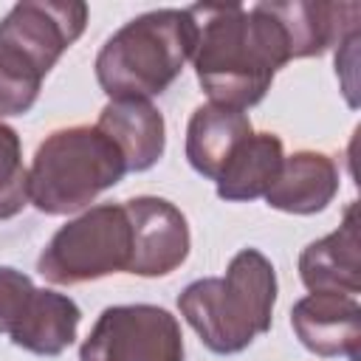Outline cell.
<instances>
[{
    "instance_id": "5b68a950",
    "label": "cell",
    "mask_w": 361,
    "mask_h": 361,
    "mask_svg": "<svg viewBox=\"0 0 361 361\" xmlns=\"http://www.w3.org/2000/svg\"><path fill=\"white\" fill-rule=\"evenodd\" d=\"M82 0H23L0 20V85L23 116L37 104L42 79L87 25Z\"/></svg>"
},
{
    "instance_id": "8fae6325",
    "label": "cell",
    "mask_w": 361,
    "mask_h": 361,
    "mask_svg": "<svg viewBox=\"0 0 361 361\" xmlns=\"http://www.w3.org/2000/svg\"><path fill=\"white\" fill-rule=\"evenodd\" d=\"M338 195V166L327 152L296 149L282 158L265 203L285 214H319Z\"/></svg>"
},
{
    "instance_id": "52a82bcc",
    "label": "cell",
    "mask_w": 361,
    "mask_h": 361,
    "mask_svg": "<svg viewBox=\"0 0 361 361\" xmlns=\"http://www.w3.org/2000/svg\"><path fill=\"white\" fill-rule=\"evenodd\" d=\"M178 319L158 305H110L79 347V361H183Z\"/></svg>"
},
{
    "instance_id": "30bf717a",
    "label": "cell",
    "mask_w": 361,
    "mask_h": 361,
    "mask_svg": "<svg viewBox=\"0 0 361 361\" xmlns=\"http://www.w3.org/2000/svg\"><path fill=\"white\" fill-rule=\"evenodd\" d=\"M358 203H347L341 226L322 240H313L299 254V279L310 293L361 290V248H358Z\"/></svg>"
},
{
    "instance_id": "5bb4252c",
    "label": "cell",
    "mask_w": 361,
    "mask_h": 361,
    "mask_svg": "<svg viewBox=\"0 0 361 361\" xmlns=\"http://www.w3.org/2000/svg\"><path fill=\"white\" fill-rule=\"evenodd\" d=\"M82 310L68 293L51 288H34L20 322L8 333V341L25 353L56 358L62 355L79 333Z\"/></svg>"
},
{
    "instance_id": "6da1fadb",
    "label": "cell",
    "mask_w": 361,
    "mask_h": 361,
    "mask_svg": "<svg viewBox=\"0 0 361 361\" xmlns=\"http://www.w3.org/2000/svg\"><path fill=\"white\" fill-rule=\"evenodd\" d=\"M197 20V45L192 54L195 76L209 102L248 110L265 99L279 68L290 56V42L271 3L251 8L240 3L189 6Z\"/></svg>"
},
{
    "instance_id": "7a4b0ae2",
    "label": "cell",
    "mask_w": 361,
    "mask_h": 361,
    "mask_svg": "<svg viewBox=\"0 0 361 361\" xmlns=\"http://www.w3.org/2000/svg\"><path fill=\"white\" fill-rule=\"evenodd\" d=\"M276 290L274 262L259 248H240L223 276L189 282L178 310L214 355H237L271 330Z\"/></svg>"
},
{
    "instance_id": "e0dca14e",
    "label": "cell",
    "mask_w": 361,
    "mask_h": 361,
    "mask_svg": "<svg viewBox=\"0 0 361 361\" xmlns=\"http://www.w3.org/2000/svg\"><path fill=\"white\" fill-rule=\"evenodd\" d=\"M34 288L37 285L31 282L28 274H23L11 265H0V336H8L14 330Z\"/></svg>"
},
{
    "instance_id": "2e32d148",
    "label": "cell",
    "mask_w": 361,
    "mask_h": 361,
    "mask_svg": "<svg viewBox=\"0 0 361 361\" xmlns=\"http://www.w3.org/2000/svg\"><path fill=\"white\" fill-rule=\"evenodd\" d=\"M28 206V169L17 130L0 121V220L17 217Z\"/></svg>"
},
{
    "instance_id": "9c48e42d",
    "label": "cell",
    "mask_w": 361,
    "mask_h": 361,
    "mask_svg": "<svg viewBox=\"0 0 361 361\" xmlns=\"http://www.w3.org/2000/svg\"><path fill=\"white\" fill-rule=\"evenodd\" d=\"M290 327L305 350L322 358H358L361 305L350 293H307L290 307Z\"/></svg>"
},
{
    "instance_id": "8992f818",
    "label": "cell",
    "mask_w": 361,
    "mask_h": 361,
    "mask_svg": "<svg viewBox=\"0 0 361 361\" xmlns=\"http://www.w3.org/2000/svg\"><path fill=\"white\" fill-rule=\"evenodd\" d=\"M130 259L133 226L124 203H99L54 231L37 271L51 285H82L127 271Z\"/></svg>"
},
{
    "instance_id": "277c9868",
    "label": "cell",
    "mask_w": 361,
    "mask_h": 361,
    "mask_svg": "<svg viewBox=\"0 0 361 361\" xmlns=\"http://www.w3.org/2000/svg\"><path fill=\"white\" fill-rule=\"evenodd\" d=\"M127 175L116 141L96 124L59 127L45 135L28 166V203L51 217L90 209Z\"/></svg>"
},
{
    "instance_id": "3957f363",
    "label": "cell",
    "mask_w": 361,
    "mask_h": 361,
    "mask_svg": "<svg viewBox=\"0 0 361 361\" xmlns=\"http://www.w3.org/2000/svg\"><path fill=\"white\" fill-rule=\"evenodd\" d=\"M197 20L189 8H152L113 31L96 54L93 71L107 99L161 96L192 62Z\"/></svg>"
},
{
    "instance_id": "ac0fdd59",
    "label": "cell",
    "mask_w": 361,
    "mask_h": 361,
    "mask_svg": "<svg viewBox=\"0 0 361 361\" xmlns=\"http://www.w3.org/2000/svg\"><path fill=\"white\" fill-rule=\"evenodd\" d=\"M8 116H23V110L17 107V102L8 96V90L0 85V121L8 118Z\"/></svg>"
},
{
    "instance_id": "ba28073f",
    "label": "cell",
    "mask_w": 361,
    "mask_h": 361,
    "mask_svg": "<svg viewBox=\"0 0 361 361\" xmlns=\"http://www.w3.org/2000/svg\"><path fill=\"white\" fill-rule=\"evenodd\" d=\"M133 226V259L127 274L135 276H166L178 271L192 248L186 214L166 197L138 195L124 200Z\"/></svg>"
},
{
    "instance_id": "9a60e30c",
    "label": "cell",
    "mask_w": 361,
    "mask_h": 361,
    "mask_svg": "<svg viewBox=\"0 0 361 361\" xmlns=\"http://www.w3.org/2000/svg\"><path fill=\"white\" fill-rule=\"evenodd\" d=\"M282 158L285 147L276 133H251L217 175V197L226 203H251L265 197L279 175Z\"/></svg>"
},
{
    "instance_id": "4fadbf2b",
    "label": "cell",
    "mask_w": 361,
    "mask_h": 361,
    "mask_svg": "<svg viewBox=\"0 0 361 361\" xmlns=\"http://www.w3.org/2000/svg\"><path fill=\"white\" fill-rule=\"evenodd\" d=\"M254 133L245 110L223 107V104H200L189 116L186 124V161L206 180H217L234 149Z\"/></svg>"
},
{
    "instance_id": "7c38bea8",
    "label": "cell",
    "mask_w": 361,
    "mask_h": 361,
    "mask_svg": "<svg viewBox=\"0 0 361 361\" xmlns=\"http://www.w3.org/2000/svg\"><path fill=\"white\" fill-rule=\"evenodd\" d=\"M127 161V172L152 169L166 149V121L164 113L147 99H110L96 121Z\"/></svg>"
}]
</instances>
